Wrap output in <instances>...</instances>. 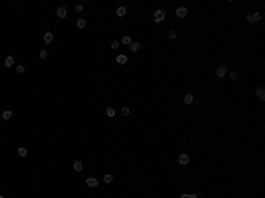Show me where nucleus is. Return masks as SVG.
Wrapping results in <instances>:
<instances>
[{"label": "nucleus", "mask_w": 265, "mask_h": 198, "mask_svg": "<svg viewBox=\"0 0 265 198\" xmlns=\"http://www.w3.org/2000/svg\"><path fill=\"white\" fill-rule=\"evenodd\" d=\"M85 184H87L88 187H97V184H99V182H97V179H95V177H88L87 181H85Z\"/></svg>", "instance_id": "7ed1b4c3"}, {"label": "nucleus", "mask_w": 265, "mask_h": 198, "mask_svg": "<svg viewBox=\"0 0 265 198\" xmlns=\"http://www.w3.org/2000/svg\"><path fill=\"white\" fill-rule=\"evenodd\" d=\"M165 18H166V12H165V11H161V9H157V11L154 12V20H156L157 23H159V21H163Z\"/></svg>", "instance_id": "f257e3e1"}, {"label": "nucleus", "mask_w": 265, "mask_h": 198, "mask_svg": "<svg viewBox=\"0 0 265 198\" xmlns=\"http://www.w3.org/2000/svg\"><path fill=\"white\" fill-rule=\"evenodd\" d=\"M117 62H118V64H126V62H127V55L118 53V55H117Z\"/></svg>", "instance_id": "1a4fd4ad"}, {"label": "nucleus", "mask_w": 265, "mask_h": 198, "mask_svg": "<svg viewBox=\"0 0 265 198\" xmlns=\"http://www.w3.org/2000/svg\"><path fill=\"white\" fill-rule=\"evenodd\" d=\"M126 12H127V9H126V7H118V9H117V16L122 18V16H126Z\"/></svg>", "instance_id": "dca6fc26"}, {"label": "nucleus", "mask_w": 265, "mask_h": 198, "mask_svg": "<svg viewBox=\"0 0 265 198\" xmlns=\"http://www.w3.org/2000/svg\"><path fill=\"white\" fill-rule=\"evenodd\" d=\"M256 97H258V99H265V90H263V88H258V90H256Z\"/></svg>", "instance_id": "f3484780"}, {"label": "nucleus", "mask_w": 265, "mask_h": 198, "mask_svg": "<svg viewBox=\"0 0 265 198\" xmlns=\"http://www.w3.org/2000/svg\"><path fill=\"white\" fill-rule=\"evenodd\" d=\"M16 73H20V74L25 73V67H23V65H16Z\"/></svg>", "instance_id": "393cba45"}, {"label": "nucleus", "mask_w": 265, "mask_h": 198, "mask_svg": "<svg viewBox=\"0 0 265 198\" xmlns=\"http://www.w3.org/2000/svg\"><path fill=\"white\" fill-rule=\"evenodd\" d=\"M0 198H4V196H2V195H0Z\"/></svg>", "instance_id": "7c9ffc66"}, {"label": "nucleus", "mask_w": 265, "mask_h": 198, "mask_svg": "<svg viewBox=\"0 0 265 198\" xmlns=\"http://www.w3.org/2000/svg\"><path fill=\"white\" fill-rule=\"evenodd\" d=\"M104 182H106V184L113 182V175H110V173H108V175H104Z\"/></svg>", "instance_id": "412c9836"}, {"label": "nucleus", "mask_w": 265, "mask_h": 198, "mask_svg": "<svg viewBox=\"0 0 265 198\" xmlns=\"http://www.w3.org/2000/svg\"><path fill=\"white\" fill-rule=\"evenodd\" d=\"M73 168H74V172H81V170H83V163H81V161H74Z\"/></svg>", "instance_id": "9b49d317"}, {"label": "nucleus", "mask_w": 265, "mask_h": 198, "mask_svg": "<svg viewBox=\"0 0 265 198\" xmlns=\"http://www.w3.org/2000/svg\"><path fill=\"white\" fill-rule=\"evenodd\" d=\"M42 39H44V43H46V44H50V43H53V34H51V32H44Z\"/></svg>", "instance_id": "39448f33"}, {"label": "nucleus", "mask_w": 265, "mask_h": 198, "mask_svg": "<svg viewBox=\"0 0 265 198\" xmlns=\"http://www.w3.org/2000/svg\"><path fill=\"white\" fill-rule=\"evenodd\" d=\"M57 16H59V18H65V16H67V9H65V7H59V9H57Z\"/></svg>", "instance_id": "6e6552de"}, {"label": "nucleus", "mask_w": 265, "mask_h": 198, "mask_svg": "<svg viewBox=\"0 0 265 198\" xmlns=\"http://www.w3.org/2000/svg\"><path fill=\"white\" fill-rule=\"evenodd\" d=\"M122 43L126 44V46H127V44H131L133 41H131V37H129V35H124V37H122Z\"/></svg>", "instance_id": "6ab92c4d"}, {"label": "nucleus", "mask_w": 265, "mask_h": 198, "mask_svg": "<svg viewBox=\"0 0 265 198\" xmlns=\"http://www.w3.org/2000/svg\"><path fill=\"white\" fill-rule=\"evenodd\" d=\"M39 57H41V58H46V57H48V51H46V50H41V53H39Z\"/></svg>", "instance_id": "a878e982"}, {"label": "nucleus", "mask_w": 265, "mask_h": 198, "mask_svg": "<svg viewBox=\"0 0 265 198\" xmlns=\"http://www.w3.org/2000/svg\"><path fill=\"white\" fill-rule=\"evenodd\" d=\"M106 117H110V119L115 117V108H113V106H108V108H106Z\"/></svg>", "instance_id": "ddd939ff"}, {"label": "nucleus", "mask_w": 265, "mask_h": 198, "mask_svg": "<svg viewBox=\"0 0 265 198\" xmlns=\"http://www.w3.org/2000/svg\"><path fill=\"white\" fill-rule=\"evenodd\" d=\"M187 196H189V198H198L196 195H194V193H193V195H187Z\"/></svg>", "instance_id": "c85d7f7f"}, {"label": "nucleus", "mask_w": 265, "mask_h": 198, "mask_svg": "<svg viewBox=\"0 0 265 198\" xmlns=\"http://www.w3.org/2000/svg\"><path fill=\"white\" fill-rule=\"evenodd\" d=\"M260 18H262V14H260V12H251V14H247L246 20L249 21V23H254V21H258Z\"/></svg>", "instance_id": "f03ea898"}, {"label": "nucleus", "mask_w": 265, "mask_h": 198, "mask_svg": "<svg viewBox=\"0 0 265 198\" xmlns=\"http://www.w3.org/2000/svg\"><path fill=\"white\" fill-rule=\"evenodd\" d=\"M180 198H189V196H187V195H182V196H180Z\"/></svg>", "instance_id": "c756f323"}, {"label": "nucleus", "mask_w": 265, "mask_h": 198, "mask_svg": "<svg viewBox=\"0 0 265 198\" xmlns=\"http://www.w3.org/2000/svg\"><path fill=\"white\" fill-rule=\"evenodd\" d=\"M186 14H187V9H186V7H179V9H177V16L179 18H184Z\"/></svg>", "instance_id": "9d476101"}, {"label": "nucleus", "mask_w": 265, "mask_h": 198, "mask_svg": "<svg viewBox=\"0 0 265 198\" xmlns=\"http://www.w3.org/2000/svg\"><path fill=\"white\" fill-rule=\"evenodd\" d=\"M129 48H131V51H138V50L141 48V44H140V43H131Z\"/></svg>", "instance_id": "2eb2a0df"}, {"label": "nucleus", "mask_w": 265, "mask_h": 198, "mask_svg": "<svg viewBox=\"0 0 265 198\" xmlns=\"http://www.w3.org/2000/svg\"><path fill=\"white\" fill-rule=\"evenodd\" d=\"M4 64H6V67H11V65L14 64V57H6V60H4Z\"/></svg>", "instance_id": "4468645a"}, {"label": "nucleus", "mask_w": 265, "mask_h": 198, "mask_svg": "<svg viewBox=\"0 0 265 198\" xmlns=\"http://www.w3.org/2000/svg\"><path fill=\"white\" fill-rule=\"evenodd\" d=\"M193 101H194L193 94H186V96H184V103H186V105H191Z\"/></svg>", "instance_id": "f8f14e48"}, {"label": "nucleus", "mask_w": 265, "mask_h": 198, "mask_svg": "<svg viewBox=\"0 0 265 198\" xmlns=\"http://www.w3.org/2000/svg\"><path fill=\"white\" fill-rule=\"evenodd\" d=\"M74 9H76V12H81V11H83V6H81V4H78Z\"/></svg>", "instance_id": "cd10ccee"}, {"label": "nucleus", "mask_w": 265, "mask_h": 198, "mask_svg": "<svg viewBox=\"0 0 265 198\" xmlns=\"http://www.w3.org/2000/svg\"><path fill=\"white\" fill-rule=\"evenodd\" d=\"M226 73H228V69H226L224 65H219V67H218V71H216V74H218L219 78H223V76L226 74Z\"/></svg>", "instance_id": "20e7f679"}, {"label": "nucleus", "mask_w": 265, "mask_h": 198, "mask_svg": "<svg viewBox=\"0 0 265 198\" xmlns=\"http://www.w3.org/2000/svg\"><path fill=\"white\" fill-rule=\"evenodd\" d=\"M18 156L25 157V156H27V149H25V147H20V149H18Z\"/></svg>", "instance_id": "a211bd4d"}, {"label": "nucleus", "mask_w": 265, "mask_h": 198, "mask_svg": "<svg viewBox=\"0 0 265 198\" xmlns=\"http://www.w3.org/2000/svg\"><path fill=\"white\" fill-rule=\"evenodd\" d=\"M179 163L180 164H187L189 163V156L187 154H180V156H179Z\"/></svg>", "instance_id": "0eeeda50"}, {"label": "nucleus", "mask_w": 265, "mask_h": 198, "mask_svg": "<svg viewBox=\"0 0 265 198\" xmlns=\"http://www.w3.org/2000/svg\"><path fill=\"white\" fill-rule=\"evenodd\" d=\"M2 119H4V120H11L12 119V111L11 110H4L2 111Z\"/></svg>", "instance_id": "423d86ee"}, {"label": "nucleus", "mask_w": 265, "mask_h": 198, "mask_svg": "<svg viewBox=\"0 0 265 198\" xmlns=\"http://www.w3.org/2000/svg\"><path fill=\"white\" fill-rule=\"evenodd\" d=\"M129 113H131V111H129V108H122V115H124V117H127Z\"/></svg>", "instance_id": "bb28decb"}, {"label": "nucleus", "mask_w": 265, "mask_h": 198, "mask_svg": "<svg viewBox=\"0 0 265 198\" xmlns=\"http://www.w3.org/2000/svg\"><path fill=\"white\" fill-rule=\"evenodd\" d=\"M76 25H78V29H85V20H81V18H80V20L76 21Z\"/></svg>", "instance_id": "aec40b11"}, {"label": "nucleus", "mask_w": 265, "mask_h": 198, "mask_svg": "<svg viewBox=\"0 0 265 198\" xmlns=\"http://www.w3.org/2000/svg\"><path fill=\"white\" fill-rule=\"evenodd\" d=\"M168 37H170V39H175V37H177V32H175V30H170V32H168Z\"/></svg>", "instance_id": "5701e85b"}, {"label": "nucleus", "mask_w": 265, "mask_h": 198, "mask_svg": "<svg viewBox=\"0 0 265 198\" xmlns=\"http://www.w3.org/2000/svg\"><path fill=\"white\" fill-rule=\"evenodd\" d=\"M230 78H232V80H237V78H239V73H237V71H230Z\"/></svg>", "instance_id": "4be33fe9"}, {"label": "nucleus", "mask_w": 265, "mask_h": 198, "mask_svg": "<svg viewBox=\"0 0 265 198\" xmlns=\"http://www.w3.org/2000/svg\"><path fill=\"white\" fill-rule=\"evenodd\" d=\"M110 48H112V50H117V48H118V43H117V41H112V43H110Z\"/></svg>", "instance_id": "b1692460"}]
</instances>
